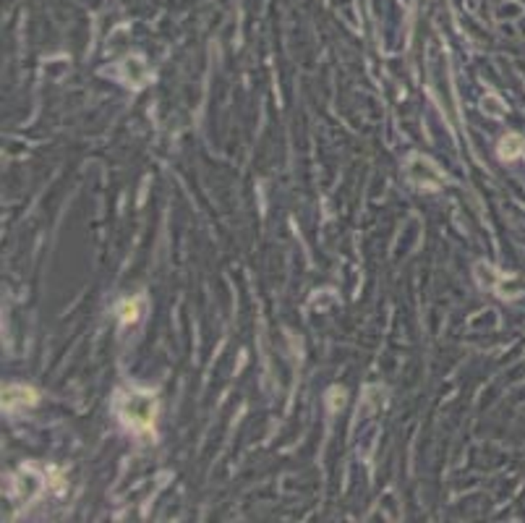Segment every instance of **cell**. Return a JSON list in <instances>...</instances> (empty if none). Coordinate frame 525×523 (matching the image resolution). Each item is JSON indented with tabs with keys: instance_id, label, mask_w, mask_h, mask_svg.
Wrapping results in <instances>:
<instances>
[{
	"instance_id": "6da1fadb",
	"label": "cell",
	"mask_w": 525,
	"mask_h": 523,
	"mask_svg": "<svg viewBox=\"0 0 525 523\" xmlns=\"http://www.w3.org/2000/svg\"><path fill=\"white\" fill-rule=\"evenodd\" d=\"M34 403V392L22 387V385H11L3 390V405L6 408H22V405H32Z\"/></svg>"
},
{
	"instance_id": "7a4b0ae2",
	"label": "cell",
	"mask_w": 525,
	"mask_h": 523,
	"mask_svg": "<svg viewBox=\"0 0 525 523\" xmlns=\"http://www.w3.org/2000/svg\"><path fill=\"white\" fill-rule=\"evenodd\" d=\"M523 139L517 136V134H510L507 139H502V144H499V154H502L504 160H512V157H517V154L523 152Z\"/></svg>"
}]
</instances>
